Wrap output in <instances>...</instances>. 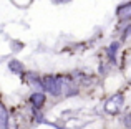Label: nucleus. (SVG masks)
<instances>
[{
    "mask_svg": "<svg viewBox=\"0 0 131 129\" xmlns=\"http://www.w3.org/2000/svg\"><path fill=\"white\" fill-rule=\"evenodd\" d=\"M30 101H32V104H33L35 109H40V108L45 104V101H47V96H45L43 93H33L32 96H30Z\"/></svg>",
    "mask_w": 131,
    "mask_h": 129,
    "instance_id": "20e7f679",
    "label": "nucleus"
},
{
    "mask_svg": "<svg viewBox=\"0 0 131 129\" xmlns=\"http://www.w3.org/2000/svg\"><path fill=\"white\" fill-rule=\"evenodd\" d=\"M116 17H118L119 20H128V18H131V2L121 3V5L116 8Z\"/></svg>",
    "mask_w": 131,
    "mask_h": 129,
    "instance_id": "7ed1b4c3",
    "label": "nucleus"
},
{
    "mask_svg": "<svg viewBox=\"0 0 131 129\" xmlns=\"http://www.w3.org/2000/svg\"><path fill=\"white\" fill-rule=\"evenodd\" d=\"M8 70L12 71V73H23V71H25V66H23L22 63L18 61V60H12V61L8 63Z\"/></svg>",
    "mask_w": 131,
    "mask_h": 129,
    "instance_id": "423d86ee",
    "label": "nucleus"
},
{
    "mask_svg": "<svg viewBox=\"0 0 131 129\" xmlns=\"http://www.w3.org/2000/svg\"><path fill=\"white\" fill-rule=\"evenodd\" d=\"M123 104H125L123 94H115V96H111L105 103V111L108 114H116V113H119V111L123 109Z\"/></svg>",
    "mask_w": 131,
    "mask_h": 129,
    "instance_id": "f03ea898",
    "label": "nucleus"
},
{
    "mask_svg": "<svg viewBox=\"0 0 131 129\" xmlns=\"http://www.w3.org/2000/svg\"><path fill=\"white\" fill-rule=\"evenodd\" d=\"M118 48H119V43L118 42H113L111 45H110L108 51H110V56H111V58H115V53L118 51Z\"/></svg>",
    "mask_w": 131,
    "mask_h": 129,
    "instance_id": "0eeeda50",
    "label": "nucleus"
},
{
    "mask_svg": "<svg viewBox=\"0 0 131 129\" xmlns=\"http://www.w3.org/2000/svg\"><path fill=\"white\" fill-rule=\"evenodd\" d=\"M128 35H131V25H128V27H126V32H125V38H126V36H128Z\"/></svg>",
    "mask_w": 131,
    "mask_h": 129,
    "instance_id": "1a4fd4ad",
    "label": "nucleus"
},
{
    "mask_svg": "<svg viewBox=\"0 0 131 129\" xmlns=\"http://www.w3.org/2000/svg\"><path fill=\"white\" fill-rule=\"evenodd\" d=\"M42 88L47 91V93H50L51 96H60V94H61L60 80H58V76H51V74L43 76V80H42Z\"/></svg>",
    "mask_w": 131,
    "mask_h": 129,
    "instance_id": "f257e3e1",
    "label": "nucleus"
},
{
    "mask_svg": "<svg viewBox=\"0 0 131 129\" xmlns=\"http://www.w3.org/2000/svg\"><path fill=\"white\" fill-rule=\"evenodd\" d=\"M123 124H125V127L131 129V113H128V114L123 116Z\"/></svg>",
    "mask_w": 131,
    "mask_h": 129,
    "instance_id": "6e6552de",
    "label": "nucleus"
},
{
    "mask_svg": "<svg viewBox=\"0 0 131 129\" xmlns=\"http://www.w3.org/2000/svg\"><path fill=\"white\" fill-rule=\"evenodd\" d=\"M0 129H8V111L0 101Z\"/></svg>",
    "mask_w": 131,
    "mask_h": 129,
    "instance_id": "39448f33",
    "label": "nucleus"
}]
</instances>
